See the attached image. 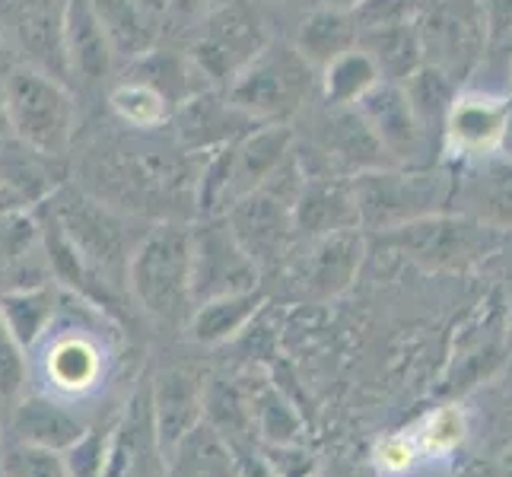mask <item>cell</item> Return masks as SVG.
Segmentation results:
<instances>
[{"instance_id": "cell-1", "label": "cell", "mask_w": 512, "mask_h": 477, "mask_svg": "<svg viewBox=\"0 0 512 477\" xmlns=\"http://www.w3.org/2000/svg\"><path fill=\"white\" fill-rule=\"evenodd\" d=\"M93 198L128 217L188 220L194 210L198 169L194 153L179 144H147V140H112L109 147L86 153V185Z\"/></svg>"}, {"instance_id": "cell-2", "label": "cell", "mask_w": 512, "mask_h": 477, "mask_svg": "<svg viewBox=\"0 0 512 477\" xmlns=\"http://www.w3.org/2000/svg\"><path fill=\"white\" fill-rule=\"evenodd\" d=\"M128 296L156 325L179 331L191 303V226L182 220L153 223L137 239L128 261Z\"/></svg>"}, {"instance_id": "cell-3", "label": "cell", "mask_w": 512, "mask_h": 477, "mask_svg": "<svg viewBox=\"0 0 512 477\" xmlns=\"http://www.w3.org/2000/svg\"><path fill=\"white\" fill-rule=\"evenodd\" d=\"M45 210L58 220L64 236L74 242L83 261L105 280L109 287L128 293V261L137 239L147 233H131L134 217L102 204L80 185H61L51 198L42 201Z\"/></svg>"}, {"instance_id": "cell-4", "label": "cell", "mask_w": 512, "mask_h": 477, "mask_svg": "<svg viewBox=\"0 0 512 477\" xmlns=\"http://www.w3.org/2000/svg\"><path fill=\"white\" fill-rule=\"evenodd\" d=\"M315 86H319V70L299 55L296 45L271 39L239 70L233 83L223 86V93L258 125H287L306 109Z\"/></svg>"}, {"instance_id": "cell-5", "label": "cell", "mask_w": 512, "mask_h": 477, "mask_svg": "<svg viewBox=\"0 0 512 477\" xmlns=\"http://www.w3.org/2000/svg\"><path fill=\"white\" fill-rule=\"evenodd\" d=\"M13 137L39 156L64 163L77 137V105L67 83L29 64L4 70Z\"/></svg>"}, {"instance_id": "cell-6", "label": "cell", "mask_w": 512, "mask_h": 477, "mask_svg": "<svg viewBox=\"0 0 512 477\" xmlns=\"http://www.w3.org/2000/svg\"><path fill=\"white\" fill-rule=\"evenodd\" d=\"M360 226L395 229L420 217L439 214L452 201V175L439 169L382 166L350 175Z\"/></svg>"}, {"instance_id": "cell-7", "label": "cell", "mask_w": 512, "mask_h": 477, "mask_svg": "<svg viewBox=\"0 0 512 477\" xmlns=\"http://www.w3.org/2000/svg\"><path fill=\"white\" fill-rule=\"evenodd\" d=\"M268 42V26L252 0H220L204 20L191 26L185 55L210 86L223 90Z\"/></svg>"}, {"instance_id": "cell-8", "label": "cell", "mask_w": 512, "mask_h": 477, "mask_svg": "<svg viewBox=\"0 0 512 477\" xmlns=\"http://www.w3.org/2000/svg\"><path fill=\"white\" fill-rule=\"evenodd\" d=\"M423 64L465 83L487 55V26L478 0H420L414 4Z\"/></svg>"}, {"instance_id": "cell-9", "label": "cell", "mask_w": 512, "mask_h": 477, "mask_svg": "<svg viewBox=\"0 0 512 477\" xmlns=\"http://www.w3.org/2000/svg\"><path fill=\"white\" fill-rule=\"evenodd\" d=\"M385 242L427 268H458L474 258H481L487 249L497 245V229L471 220V217H449L430 214L395 229H385Z\"/></svg>"}, {"instance_id": "cell-10", "label": "cell", "mask_w": 512, "mask_h": 477, "mask_svg": "<svg viewBox=\"0 0 512 477\" xmlns=\"http://www.w3.org/2000/svg\"><path fill=\"white\" fill-rule=\"evenodd\" d=\"M261 271L242 252L236 236L229 233L223 217H201L191 226V303L201 306L207 299L258 290Z\"/></svg>"}, {"instance_id": "cell-11", "label": "cell", "mask_w": 512, "mask_h": 477, "mask_svg": "<svg viewBox=\"0 0 512 477\" xmlns=\"http://www.w3.org/2000/svg\"><path fill=\"white\" fill-rule=\"evenodd\" d=\"M64 10L67 0H0V39L16 64L39 67L67 83Z\"/></svg>"}, {"instance_id": "cell-12", "label": "cell", "mask_w": 512, "mask_h": 477, "mask_svg": "<svg viewBox=\"0 0 512 477\" xmlns=\"http://www.w3.org/2000/svg\"><path fill=\"white\" fill-rule=\"evenodd\" d=\"M204 388L207 373L194 363H172L156 369L153 382L147 385L153 427L166 462L182 446V439L204 420Z\"/></svg>"}, {"instance_id": "cell-13", "label": "cell", "mask_w": 512, "mask_h": 477, "mask_svg": "<svg viewBox=\"0 0 512 477\" xmlns=\"http://www.w3.org/2000/svg\"><path fill=\"white\" fill-rule=\"evenodd\" d=\"M353 109L363 115L366 128L373 131V137L379 140V147L385 150L388 163L408 166V169L427 166L423 153L433 147V140L427 137V131L420 128V121H417L401 86L379 83L376 90L369 96H363Z\"/></svg>"}, {"instance_id": "cell-14", "label": "cell", "mask_w": 512, "mask_h": 477, "mask_svg": "<svg viewBox=\"0 0 512 477\" xmlns=\"http://www.w3.org/2000/svg\"><path fill=\"white\" fill-rule=\"evenodd\" d=\"M363 258V236L357 229L306 239V249L287 264V280L299 299H328L338 296Z\"/></svg>"}, {"instance_id": "cell-15", "label": "cell", "mask_w": 512, "mask_h": 477, "mask_svg": "<svg viewBox=\"0 0 512 477\" xmlns=\"http://www.w3.org/2000/svg\"><path fill=\"white\" fill-rule=\"evenodd\" d=\"M172 128H175V144L198 156L223 144H233L236 137L258 128V121L236 109L220 86H207V90L194 93L175 109Z\"/></svg>"}, {"instance_id": "cell-16", "label": "cell", "mask_w": 512, "mask_h": 477, "mask_svg": "<svg viewBox=\"0 0 512 477\" xmlns=\"http://www.w3.org/2000/svg\"><path fill=\"white\" fill-rule=\"evenodd\" d=\"M102 477H166V458L160 439H156L147 385L137 388V395L125 408V417L112 430Z\"/></svg>"}, {"instance_id": "cell-17", "label": "cell", "mask_w": 512, "mask_h": 477, "mask_svg": "<svg viewBox=\"0 0 512 477\" xmlns=\"http://www.w3.org/2000/svg\"><path fill=\"white\" fill-rule=\"evenodd\" d=\"M449 204L493 229H512V159L500 153L468 159V166L452 175Z\"/></svg>"}, {"instance_id": "cell-18", "label": "cell", "mask_w": 512, "mask_h": 477, "mask_svg": "<svg viewBox=\"0 0 512 477\" xmlns=\"http://www.w3.org/2000/svg\"><path fill=\"white\" fill-rule=\"evenodd\" d=\"M344 229H360L353 182L344 175H306L293 201L296 239H319Z\"/></svg>"}, {"instance_id": "cell-19", "label": "cell", "mask_w": 512, "mask_h": 477, "mask_svg": "<svg viewBox=\"0 0 512 477\" xmlns=\"http://www.w3.org/2000/svg\"><path fill=\"white\" fill-rule=\"evenodd\" d=\"M4 436L51 452H67L86 436V423L55 395L35 392L23 395L4 414Z\"/></svg>"}, {"instance_id": "cell-20", "label": "cell", "mask_w": 512, "mask_h": 477, "mask_svg": "<svg viewBox=\"0 0 512 477\" xmlns=\"http://www.w3.org/2000/svg\"><path fill=\"white\" fill-rule=\"evenodd\" d=\"M115 48L109 32L102 29L90 0H67L64 10V64L67 80L83 86L105 83L115 70Z\"/></svg>"}, {"instance_id": "cell-21", "label": "cell", "mask_w": 512, "mask_h": 477, "mask_svg": "<svg viewBox=\"0 0 512 477\" xmlns=\"http://www.w3.org/2000/svg\"><path fill=\"white\" fill-rule=\"evenodd\" d=\"M506 102L487 93H458L443 128V147L462 159H484L500 150Z\"/></svg>"}, {"instance_id": "cell-22", "label": "cell", "mask_w": 512, "mask_h": 477, "mask_svg": "<svg viewBox=\"0 0 512 477\" xmlns=\"http://www.w3.org/2000/svg\"><path fill=\"white\" fill-rule=\"evenodd\" d=\"M42 376L55 398H77L93 392L102 379V350L86 334H61L45 347Z\"/></svg>"}, {"instance_id": "cell-23", "label": "cell", "mask_w": 512, "mask_h": 477, "mask_svg": "<svg viewBox=\"0 0 512 477\" xmlns=\"http://www.w3.org/2000/svg\"><path fill=\"white\" fill-rule=\"evenodd\" d=\"M102 29L109 32L112 48L121 61H134L156 48L166 20L147 7V0H90Z\"/></svg>"}, {"instance_id": "cell-24", "label": "cell", "mask_w": 512, "mask_h": 477, "mask_svg": "<svg viewBox=\"0 0 512 477\" xmlns=\"http://www.w3.org/2000/svg\"><path fill=\"white\" fill-rule=\"evenodd\" d=\"M357 48H363L369 61L376 64L382 83L401 86L423 64V48H420L414 16L376 26V29H363L357 35Z\"/></svg>"}, {"instance_id": "cell-25", "label": "cell", "mask_w": 512, "mask_h": 477, "mask_svg": "<svg viewBox=\"0 0 512 477\" xmlns=\"http://www.w3.org/2000/svg\"><path fill=\"white\" fill-rule=\"evenodd\" d=\"M204 423L210 430H217L220 439L233 452L252 449L258 443L249 392H245V385L236 382V379H223V376L207 379V388H204Z\"/></svg>"}, {"instance_id": "cell-26", "label": "cell", "mask_w": 512, "mask_h": 477, "mask_svg": "<svg viewBox=\"0 0 512 477\" xmlns=\"http://www.w3.org/2000/svg\"><path fill=\"white\" fill-rule=\"evenodd\" d=\"M264 306V290H245V293H229V296H217L207 299V303L194 306L188 315L185 331L191 334V341L198 344H226L233 341L239 331L249 328V322L258 315V309Z\"/></svg>"}, {"instance_id": "cell-27", "label": "cell", "mask_w": 512, "mask_h": 477, "mask_svg": "<svg viewBox=\"0 0 512 477\" xmlns=\"http://www.w3.org/2000/svg\"><path fill=\"white\" fill-rule=\"evenodd\" d=\"M55 312H58V293L55 284H48V280L26 287H7L0 293V318L7 322L10 334L20 341L26 353L51 331Z\"/></svg>"}, {"instance_id": "cell-28", "label": "cell", "mask_w": 512, "mask_h": 477, "mask_svg": "<svg viewBox=\"0 0 512 477\" xmlns=\"http://www.w3.org/2000/svg\"><path fill=\"white\" fill-rule=\"evenodd\" d=\"M293 45L315 70H322L338 55H344V51L357 48V23H353V13L344 7H331V4L315 7L306 20L299 23Z\"/></svg>"}, {"instance_id": "cell-29", "label": "cell", "mask_w": 512, "mask_h": 477, "mask_svg": "<svg viewBox=\"0 0 512 477\" xmlns=\"http://www.w3.org/2000/svg\"><path fill=\"white\" fill-rule=\"evenodd\" d=\"M401 90L408 96L420 128L427 131L433 144H443L446 118L452 112L458 93H462V83H455L449 74H443V70L433 64H420L414 74L401 83Z\"/></svg>"}, {"instance_id": "cell-30", "label": "cell", "mask_w": 512, "mask_h": 477, "mask_svg": "<svg viewBox=\"0 0 512 477\" xmlns=\"http://www.w3.org/2000/svg\"><path fill=\"white\" fill-rule=\"evenodd\" d=\"M109 109L125 128L134 131H160L172 125L175 105L156 90L153 83L140 80L125 70V80H118L109 90Z\"/></svg>"}, {"instance_id": "cell-31", "label": "cell", "mask_w": 512, "mask_h": 477, "mask_svg": "<svg viewBox=\"0 0 512 477\" xmlns=\"http://www.w3.org/2000/svg\"><path fill=\"white\" fill-rule=\"evenodd\" d=\"M379 83H382L379 70L363 48H350L319 70V90L325 105H331V109H353Z\"/></svg>"}, {"instance_id": "cell-32", "label": "cell", "mask_w": 512, "mask_h": 477, "mask_svg": "<svg viewBox=\"0 0 512 477\" xmlns=\"http://www.w3.org/2000/svg\"><path fill=\"white\" fill-rule=\"evenodd\" d=\"M249 392V404H252V420H255V433L261 439H268L271 446H293L299 439V417L293 414L290 404L280 398L277 388L264 385L255 392L252 388H245Z\"/></svg>"}, {"instance_id": "cell-33", "label": "cell", "mask_w": 512, "mask_h": 477, "mask_svg": "<svg viewBox=\"0 0 512 477\" xmlns=\"http://www.w3.org/2000/svg\"><path fill=\"white\" fill-rule=\"evenodd\" d=\"M0 477H70V468L64 452L4 436L0 439Z\"/></svg>"}, {"instance_id": "cell-34", "label": "cell", "mask_w": 512, "mask_h": 477, "mask_svg": "<svg viewBox=\"0 0 512 477\" xmlns=\"http://www.w3.org/2000/svg\"><path fill=\"white\" fill-rule=\"evenodd\" d=\"M29 382V357L13 338L7 322L0 318V414H7L16 401L26 395Z\"/></svg>"}, {"instance_id": "cell-35", "label": "cell", "mask_w": 512, "mask_h": 477, "mask_svg": "<svg viewBox=\"0 0 512 477\" xmlns=\"http://www.w3.org/2000/svg\"><path fill=\"white\" fill-rule=\"evenodd\" d=\"M484 26H487V51L512 39V0H478Z\"/></svg>"}, {"instance_id": "cell-36", "label": "cell", "mask_w": 512, "mask_h": 477, "mask_svg": "<svg viewBox=\"0 0 512 477\" xmlns=\"http://www.w3.org/2000/svg\"><path fill=\"white\" fill-rule=\"evenodd\" d=\"M220 0H166V23L191 29L198 20L214 10Z\"/></svg>"}, {"instance_id": "cell-37", "label": "cell", "mask_w": 512, "mask_h": 477, "mask_svg": "<svg viewBox=\"0 0 512 477\" xmlns=\"http://www.w3.org/2000/svg\"><path fill=\"white\" fill-rule=\"evenodd\" d=\"M458 439H462V417L458 414H452V411H446V414H439L433 423H430V436H427V443H430V449H449V446H455Z\"/></svg>"}, {"instance_id": "cell-38", "label": "cell", "mask_w": 512, "mask_h": 477, "mask_svg": "<svg viewBox=\"0 0 512 477\" xmlns=\"http://www.w3.org/2000/svg\"><path fill=\"white\" fill-rule=\"evenodd\" d=\"M23 207H32L20 191L10 188L4 179H0V214H7V210H23Z\"/></svg>"}, {"instance_id": "cell-39", "label": "cell", "mask_w": 512, "mask_h": 477, "mask_svg": "<svg viewBox=\"0 0 512 477\" xmlns=\"http://www.w3.org/2000/svg\"><path fill=\"white\" fill-rule=\"evenodd\" d=\"M382 462L392 465V468H401L411 462V446H404L401 439H395V443H388L385 452H382Z\"/></svg>"}, {"instance_id": "cell-40", "label": "cell", "mask_w": 512, "mask_h": 477, "mask_svg": "<svg viewBox=\"0 0 512 477\" xmlns=\"http://www.w3.org/2000/svg\"><path fill=\"white\" fill-rule=\"evenodd\" d=\"M13 137V121H10V102H7V86L4 74H0V140Z\"/></svg>"}, {"instance_id": "cell-41", "label": "cell", "mask_w": 512, "mask_h": 477, "mask_svg": "<svg viewBox=\"0 0 512 477\" xmlns=\"http://www.w3.org/2000/svg\"><path fill=\"white\" fill-rule=\"evenodd\" d=\"M500 156L512 159V99L506 102V125H503V137H500Z\"/></svg>"}, {"instance_id": "cell-42", "label": "cell", "mask_w": 512, "mask_h": 477, "mask_svg": "<svg viewBox=\"0 0 512 477\" xmlns=\"http://www.w3.org/2000/svg\"><path fill=\"white\" fill-rule=\"evenodd\" d=\"M147 7H150V10H156V13H160L163 20H166V0H147Z\"/></svg>"}, {"instance_id": "cell-43", "label": "cell", "mask_w": 512, "mask_h": 477, "mask_svg": "<svg viewBox=\"0 0 512 477\" xmlns=\"http://www.w3.org/2000/svg\"><path fill=\"white\" fill-rule=\"evenodd\" d=\"M325 4H331V7H344V10H350V7H357L360 0H325Z\"/></svg>"}, {"instance_id": "cell-44", "label": "cell", "mask_w": 512, "mask_h": 477, "mask_svg": "<svg viewBox=\"0 0 512 477\" xmlns=\"http://www.w3.org/2000/svg\"><path fill=\"white\" fill-rule=\"evenodd\" d=\"M7 61H10V51H7L4 39H0V64H7Z\"/></svg>"}, {"instance_id": "cell-45", "label": "cell", "mask_w": 512, "mask_h": 477, "mask_svg": "<svg viewBox=\"0 0 512 477\" xmlns=\"http://www.w3.org/2000/svg\"><path fill=\"white\" fill-rule=\"evenodd\" d=\"M0 439H4V414H0Z\"/></svg>"}]
</instances>
